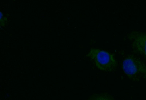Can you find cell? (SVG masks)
I'll list each match as a JSON object with an SVG mask.
<instances>
[{
  "instance_id": "obj_1",
  "label": "cell",
  "mask_w": 146,
  "mask_h": 100,
  "mask_svg": "<svg viewBox=\"0 0 146 100\" xmlns=\"http://www.w3.org/2000/svg\"><path fill=\"white\" fill-rule=\"evenodd\" d=\"M100 70L112 72L116 69L118 64L114 55L106 51L92 48L87 54Z\"/></svg>"
},
{
  "instance_id": "obj_2",
  "label": "cell",
  "mask_w": 146,
  "mask_h": 100,
  "mask_svg": "<svg viewBox=\"0 0 146 100\" xmlns=\"http://www.w3.org/2000/svg\"><path fill=\"white\" fill-rule=\"evenodd\" d=\"M122 68L128 78L133 81L146 79V64L132 55H129L125 58Z\"/></svg>"
},
{
  "instance_id": "obj_3",
  "label": "cell",
  "mask_w": 146,
  "mask_h": 100,
  "mask_svg": "<svg viewBox=\"0 0 146 100\" xmlns=\"http://www.w3.org/2000/svg\"><path fill=\"white\" fill-rule=\"evenodd\" d=\"M127 37L131 41V47L134 52L146 59V33L134 31L129 33Z\"/></svg>"
},
{
  "instance_id": "obj_4",
  "label": "cell",
  "mask_w": 146,
  "mask_h": 100,
  "mask_svg": "<svg viewBox=\"0 0 146 100\" xmlns=\"http://www.w3.org/2000/svg\"><path fill=\"white\" fill-rule=\"evenodd\" d=\"M87 100H115L113 96L108 93L94 94Z\"/></svg>"
},
{
  "instance_id": "obj_5",
  "label": "cell",
  "mask_w": 146,
  "mask_h": 100,
  "mask_svg": "<svg viewBox=\"0 0 146 100\" xmlns=\"http://www.w3.org/2000/svg\"><path fill=\"white\" fill-rule=\"evenodd\" d=\"M0 22H1V27L6 26V24H7L6 22H5V21L4 20L3 18V19H0Z\"/></svg>"
},
{
  "instance_id": "obj_6",
  "label": "cell",
  "mask_w": 146,
  "mask_h": 100,
  "mask_svg": "<svg viewBox=\"0 0 146 100\" xmlns=\"http://www.w3.org/2000/svg\"><path fill=\"white\" fill-rule=\"evenodd\" d=\"M3 19L5 21V22H7L8 21V18L7 17L5 16L3 18Z\"/></svg>"
},
{
  "instance_id": "obj_7",
  "label": "cell",
  "mask_w": 146,
  "mask_h": 100,
  "mask_svg": "<svg viewBox=\"0 0 146 100\" xmlns=\"http://www.w3.org/2000/svg\"><path fill=\"white\" fill-rule=\"evenodd\" d=\"M4 17V14L2 12H1V19H3V18Z\"/></svg>"
},
{
  "instance_id": "obj_8",
  "label": "cell",
  "mask_w": 146,
  "mask_h": 100,
  "mask_svg": "<svg viewBox=\"0 0 146 100\" xmlns=\"http://www.w3.org/2000/svg\"><path fill=\"white\" fill-rule=\"evenodd\" d=\"M6 16H7V17H9V16H10V15H9V14L8 13L6 14Z\"/></svg>"
}]
</instances>
